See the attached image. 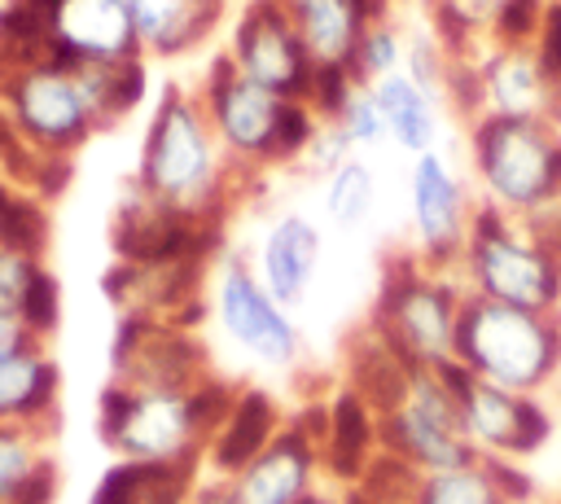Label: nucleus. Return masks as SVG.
I'll return each instance as SVG.
<instances>
[{
  "label": "nucleus",
  "mask_w": 561,
  "mask_h": 504,
  "mask_svg": "<svg viewBox=\"0 0 561 504\" xmlns=\"http://www.w3.org/2000/svg\"><path fill=\"white\" fill-rule=\"evenodd\" d=\"M158 206L188 224H224L237 193L250 175L228 158L219 145L197 88L167 83L140 140L136 175H131Z\"/></svg>",
  "instance_id": "f257e3e1"
},
{
  "label": "nucleus",
  "mask_w": 561,
  "mask_h": 504,
  "mask_svg": "<svg viewBox=\"0 0 561 504\" xmlns=\"http://www.w3.org/2000/svg\"><path fill=\"white\" fill-rule=\"evenodd\" d=\"M465 285L456 267H434L416 254H394L381 272L368 333L408 368H443L456 359Z\"/></svg>",
  "instance_id": "f03ea898"
},
{
  "label": "nucleus",
  "mask_w": 561,
  "mask_h": 504,
  "mask_svg": "<svg viewBox=\"0 0 561 504\" xmlns=\"http://www.w3.org/2000/svg\"><path fill=\"white\" fill-rule=\"evenodd\" d=\"M456 364L491 386L539 394L561 373V311H530L465 294Z\"/></svg>",
  "instance_id": "7ed1b4c3"
},
{
  "label": "nucleus",
  "mask_w": 561,
  "mask_h": 504,
  "mask_svg": "<svg viewBox=\"0 0 561 504\" xmlns=\"http://www.w3.org/2000/svg\"><path fill=\"white\" fill-rule=\"evenodd\" d=\"M469 171L478 202L526 219L535 206L561 193V123L552 118H473Z\"/></svg>",
  "instance_id": "20e7f679"
},
{
  "label": "nucleus",
  "mask_w": 561,
  "mask_h": 504,
  "mask_svg": "<svg viewBox=\"0 0 561 504\" xmlns=\"http://www.w3.org/2000/svg\"><path fill=\"white\" fill-rule=\"evenodd\" d=\"M456 276L465 294L530 311H561V250L539 241L526 219L500 215L482 202L456 259Z\"/></svg>",
  "instance_id": "39448f33"
},
{
  "label": "nucleus",
  "mask_w": 561,
  "mask_h": 504,
  "mask_svg": "<svg viewBox=\"0 0 561 504\" xmlns=\"http://www.w3.org/2000/svg\"><path fill=\"white\" fill-rule=\"evenodd\" d=\"M96 434L118 460L145 465H206L210 421L193 386H123L101 390Z\"/></svg>",
  "instance_id": "423d86ee"
},
{
  "label": "nucleus",
  "mask_w": 561,
  "mask_h": 504,
  "mask_svg": "<svg viewBox=\"0 0 561 504\" xmlns=\"http://www.w3.org/2000/svg\"><path fill=\"white\" fill-rule=\"evenodd\" d=\"M381 447L416 465L421 473L451 469L478 456L469 443L456 386L443 368H403L390 399L377 408Z\"/></svg>",
  "instance_id": "0eeeda50"
},
{
  "label": "nucleus",
  "mask_w": 561,
  "mask_h": 504,
  "mask_svg": "<svg viewBox=\"0 0 561 504\" xmlns=\"http://www.w3.org/2000/svg\"><path fill=\"white\" fill-rule=\"evenodd\" d=\"M0 105L9 114L13 136L35 153L75 158V149L96 136L75 66L57 57L0 66Z\"/></svg>",
  "instance_id": "6e6552de"
},
{
  "label": "nucleus",
  "mask_w": 561,
  "mask_h": 504,
  "mask_svg": "<svg viewBox=\"0 0 561 504\" xmlns=\"http://www.w3.org/2000/svg\"><path fill=\"white\" fill-rule=\"evenodd\" d=\"M197 101H202L219 145L250 180L267 167H280V131H285V114H289L294 96H280V92L254 83L250 75H241L228 61V53H219L197 83Z\"/></svg>",
  "instance_id": "1a4fd4ad"
},
{
  "label": "nucleus",
  "mask_w": 561,
  "mask_h": 504,
  "mask_svg": "<svg viewBox=\"0 0 561 504\" xmlns=\"http://www.w3.org/2000/svg\"><path fill=\"white\" fill-rule=\"evenodd\" d=\"M210 316L219 320L224 337L263 368H289L302 351L298 324L263 289V280L241 254H219L210 285Z\"/></svg>",
  "instance_id": "9d476101"
},
{
  "label": "nucleus",
  "mask_w": 561,
  "mask_h": 504,
  "mask_svg": "<svg viewBox=\"0 0 561 504\" xmlns=\"http://www.w3.org/2000/svg\"><path fill=\"white\" fill-rule=\"evenodd\" d=\"M443 373L456 386L460 416H465V429H469V443L478 447V456L526 460V456H535L552 438V416L539 403V394L491 386V381L465 373L456 359L443 364Z\"/></svg>",
  "instance_id": "9b49d317"
},
{
  "label": "nucleus",
  "mask_w": 561,
  "mask_h": 504,
  "mask_svg": "<svg viewBox=\"0 0 561 504\" xmlns=\"http://www.w3.org/2000/svg\"><path fill=\"white\" fill-rule=\"evenodd\" d=\"M478 118H552L561 123V83L535 39H486L473 48Z\"/></svg>",
  "instance_id": "f8f14e48"
},
{
  "label": "nucleus",
  "mask_w": 561,
  "mask_h": 504,
  "mask_svg": "<svg viewBox=\"0 0 561 504\" xmlns=\"http://www.w3.org/2000/svg\"><path fill=\"white\" fill-rule=\"evenodd\" d=\"M110 368V381L123 386H193L210 373V359L193 329H180L149 311H118Z\"/></svg>",
  "instance_id": "ddd939ff"
},
{
  "label": "nucleus",
  "mask_w": 561,
  "mask_h": 504,
  "mask_svg": "<svg viewBox=\"0 0 561 504\" xmlns=\"http://www.w3.org/2000/svg\"><path fill=\"white\" fill-rule=\"evenodd\" d=\"M478 202H469L465 180L456 175V167L430 149L416 153L408 167V219H412V254L434 263V267H456L469 224H473Z\"/></svg>",
  "instance_id": "4468645a"
},
{
  "label": "nucleus",
  "mask_w": 561,
  "mask_h": 504,
  "mask_svg": "<svg viewBox=\"0 0 561 504\" xmlns=\"http://www.w3.org/2000/svg\"><path fill=\"white\" fill-rule=\"evenodd\" d=\"M224 53L241 75H250L254 83L280 96H307L311 75H316V61L307 57L280 0H245L228 26Z\"/></svg>",
  "instance_id": "2eb2a0df"
},
{
  "label": "nucleus",
  "mask_w": 561,
  "mask_h": 504,
  "mask_svg": "<svg viewBox=\"0 0 561 504\" xmlns=\"http://www.w3.org/2000/svg\"><path fill=\"white\" fill-rule=\"evenodd\" d=\"M48 57L66 66H114L145 57L127 0H57Z\"/></svg>",
  "instance_id": "dca6fc26"
},
{
  "label": "nucleus",
  "mask_w": 561,
  "mask_h": 504,
  "mask_svg": "<svg viewBox=\"0 0 561 504\" xmlns=\"http://www.w3.org/2000/svg\"><path fill=\"white\" fill-rule=\"evenodd\" d=\"M320 469L324 460L316 434H307L298 421H285L276 438L228 478V486L237 504H298L311 491H320Z\"/></svg>",
  "instance_id": "f3484780"
},
{
  "label": "nucleus",
  "mask_w": 561,
  "mask_h": 504,
  "mask_svg": "<svg viewBox=\"0 0 561 504\" xmlns=\"http://www.w3.org/2000/svg\"><path fill=\"white\" fill-rule=\"evenodd\" d=\"M320 228L302 215V210H285L276 215L267 228H263V241L250 259L254 276L263 280V289L285 307H302L311 285H316V272H320Z\"/></svg>",
  "instance_id": "a211bd4d"
},
{
  "label": "nucleus",
  "mask_w": 561,
  "mask_h": 504,
  "mask_svg": "<svg viewBox=\"0 0 561 504\" xmlns=\"http://www.w3.org/2000/svg\"><path fill=\"white\" fill-rule=\"evenodd\" d=\"M140 53L149 61H180L210 44L224 26L228 0H127Z\"/></svg>",
  "instance_id": "6ab92c4d"
},
{
  "label": "nucleus",
  "mask_w": 561,
  "mask_h": 504,
  "mask_svg": "<svg viewBox=\"0 0 561 504\" xmlns=\"http://www.w3.org/2000/svg\"><path fill=\"white\" fill-rule=\"evenodd\" d=\"M381 451V421L377 408L355 390L342 386L324 399V434H320V460L324 469L351 486L364 478V469L373 465V456Z\"/></svg>",
  "instance_id": "aec40b11"
},
{
  "label": "nucleus",
  "mask_w": 561,
  "mask_h": 504,
  "mask_svg": "<svg viewBox=\"0 0 561 504\" xmlns=\"http://www.w3.org/2000/svg\"><path fill=\"white\" fill-rule=\"evenodd\" d=\"M530 478L517 469V460L500 456H473L451 469L421 473L412 504H526Z\"/></svg>",
  "instance_id": "412c9836"
},
{
  "label": "nucleus",
  "mask_w": 561,
  "mask_h": 504,
  "mask_svg": "<svg viewBox=\"0 0 561 504\" xmlns=\"http://www.w3.org/2000/svg\"><path fill=\"white\" fill-rule=\"evenodd\" d=\"M285 425L280 403L263 390V386H241L228 416L215 425V434L206 438V469L215 478H232L241 465H250Z\"/></svg>",
  "instance_id": "4be33fe9"
},
{
  "label": "nucleus",
  "mask_w": 561,
  "mask_h": 504,
  "mask_svg": "<svg viewBox=\"0 0 561 504\" xmlns=\"http://www.w3.org/2000/svg\"><path fill=\"white\" fill-rule=\"evenodd\" d=\"M57 390L61 373L48 359L44 342H31L13 355H0V421L57 429Z\"/></svg>",
  "instance_id": "5701e85b"
},
{
  "label": "nucleus",
  "mask_w": 561,
  "mask_h": 504,
  "mask_svg": "<svg viewBox=\"0 0 561 504\" xmlns=\"http://www.w3.org/2000/svg\"><path fill=\"white\" fill-rule=\"evenodd\" d=\"M280 9L316 66H351L355 44L373 22L368 0H280Z\"/></svg>",
  "instance_id": "b1692460"
},
{
  "label": "nucleus",
  "mask_w": 561,
  "mask_h": 504,
  "mask_svg": "<svg viewBox=\"0 0 561 504\" xmlns=\"http://www.w3.org/2000/svg\"><path fill=\"white\" fill-rule=\"evenodd\" d=\"M202 482V465H145L114 460L88 504H184Z\"/></svg>",
  "instance_id": "393cba45"
},
{
  "label": "nucleus",
  "mask_w": 561,
  "mask_h": 504,
  "mask_svg": "<svg viewBox=\"0 0 561 504\" xmlns=\"http://www.w3.org/2000/svg\"><path fill=\"white\" fill-rule=\"evenodd\" d=\"M373 92H377V105H381V114H386V131H390V140L403 149V153H430L434 149V140H438V96L425 88V83H416L408 70H394V75H386V79H377L373 83Z\"/></svg>",
  "instance_id": "a878e982"
},
{
  "label": "nucleus",
  "mask_w": 561,
  "mask_h": 504,
  "mask_svg": "<svg viewBox=\"0 0 561 504\" xmlns=\"http://www.w3.org/2000/svg\"><path fill=\"white\" fill-rule=\"evenodd\" d=\"M75 79H79V92L88 101L96 131H110L140 110L149 92V57H131L114 66H75Z\"/></svg>",
  "instance_id": "bb28decb"
},
{
  "label": "nucleus",
  "mask_w": 561,
  "mask_h": 504,
  "mask_svg": "<svg viewBox=\"0 0 561 504\" xmlns=\"http://www.w3.org/2000/svg\"><path fill=\"white\" fill-rule=\"evenodd\" d=\"M513 4L517 0H434L425 9V18H430V31L443 39V48L451 57H465V53L482 48L486 39H495V31Z\"/></svg>",
  "instance_id": "cd10ccee"
},
{
  "label": "nucleus",
  "mask_w": 561,
  "mask_h": 504,
  "mask_svg": "<svg viewBox=\"0 0 561 504\" xmlns=\"http://www.w3.org/2000/svg\"><path fill=\"white\" fill-rule=\"evenodd\" d=\"M57 0H4L0 9V66L48 57Z\"/></svg>",
  "instance_id": "c85d7f7f"
},
{
  "label": "nucleus",
  "mask_w": 561,
  "mask_h": 504,
  "mask_svg": "<svg viewBox=\"0 0 561 504\" xmlns=\"http://www.w3.org/2000/svg\"><path fill=\"white\" fill-rule=\"evenodd\" d=\"M373 206H377V175L359 153H351L342 167L324 175V215L337 228H359L373 215Z\"/></svg>",
  "instance_id": "c756f323"
},
{
  "label": "nucleus",
  "mask_w": 561,
  "mask_h": 504,
  "mask_svg": "<svg viewBox=\"0 0 561 504\" xmlns=\"http://www.w3.org/2000/svg\"><path fill=\"white\" fill-rule=\"evenodd\" d=\"M48 460V429L0 421V504H18L31 473Z\"/></svg>",
  "instance_id": "7c9ffc66"
},
{
  "label": "nucleus",
  "mask_w": 561,
  "mask_h": 504,
  "mask_svg": "<svg viewBox=\"0 0 561 504\" xmlns=\"http://www.w3.org/2000/svg\"><path fill=\"white\" fill-rule=\"evenodd\" d=\"M403 53H408V35H403V26L394 22V13H390V18H373V22L364 26L359 44H355L351 75H355L359 83H377V79L403 70Z\"/></svg>",
  "instance_id": "2f4dec72"
},
{
  "label": "nucleus",
  "mask_w": 561,
  "mask_h": 504,
  "mask_svg": "<svg viewBox=\"0 0 561 504\" xmlns=\"http://www.w3.org/2000/svg\"><path fill=\"white\" fill-rule=\"evenodd\" d=\"M0 241H9L18 250H31V254L44 259V250H48V206H44V197H35V193H26V188L13 184L9 197H4Z\"/></svg>",
  "instance_id": "473e14b6"
},
{
  "label": "nucleus",
  "mask_w": 561,
  "mask_h": 504,
  "mask_svg": "<svg viewBox=\"0 0 561 504\" xmlns=\"http://www.w3.org/2000/svg\"><path fill=\"white\" fill-rule=\"evenodd\" d=\"M333 123L346 131V140L355 145V153H359V149H377L381 140H390V131H386V114H381V105H377L373 83H359Z\"/></svg>",
  "instance_id": "72a5a7b5"
},
{
  "label": "nucleus",
  "mask_w": 561,
  "mask_h": 504,
  "mask_svg": "<svg viewBox=\"0 0 561 504\" xmlns=\"http://www.w3.org/2000/svg\"><path fill=\"white\" fill-rule=\"evenodd\" d=\"M39 272H44V259L39 254L0 241V316H18L22 311L26 289L35 285Z\"/></svg>",
  "instance_id": "f704fd0d"
},
{
  "label": "nucleus",
  "mask_w": 561,
  "mask_h": 504,
  "mask_svg": "<svg viewBox=\"0 0 561 504\" xmlns=\"http://www.w3.org/2000/svg\"><path fill=\"white\" fill-rule=\"evenodd\" d=\"M403 70L425 83L438 101H443V88H447V70H451V53L443 48V39L434 31H416L408 35V53H403Z\"/></svg>",
  "instance_id": "c9c22d12"
},
{
  "label": "nucleus",
  "mask_w": 561,
  "mask_h": 504,
  "mask_svg": "<svg viewBox=\"0 0 561 504\" xmlns=\"http://www.w3.org/2000/svg\"><path fill=\"white\" fill-rule=\"evenodd\" d=\"M18 320H22V329H26L35 342H48V337L57 333V320H61V285H57V276H53L48 267H44V272L35 276V285L26 289V302H22Z\"/></svg>",
  "instance_id": "e433bc0d"
},
{
  "label": "nucleus",
  "mask_w": 561,
  "mask_h": 504,
  "mask_svg": "<svg viewBox=\"0 0 561 504\" xmlns=\"http://www.w3.org/2000/svg\"><path fill=\"white\" fill-rule=\"evenodd\" d=\"M359 88V79L351 75V66H316V75H311V88H307V105L324 118V123H333L337 114H342V105L351 101V92Z\"/></svg>",
  "instance_id": "4c0bfd02"
},
{
  "label": "nucleus",
  "mask_w": 561,
  "mask_h": 504,
  "mask_svg": "<svg viewBox=\"0 0 561 504\" xmlns=\"http://www.w3.org/2000/svg\"><path fill=\"white\" fill-rule=\"evenodd\" d=\"M351 153H355V145L346 140V131H342L337 123H320L316 140H311V145H307V153H302V171L324 180V175H329L333 167H342Z\"/></svg>",
  "instance_id": "58836bf2"
},
{
  "label": "nucleus",
  "mask_w": 561,
  "mask_h": 504,
  "mask_svg": "<svg viewBox=\"0 0 561 504\" xmlns=\"http://www.w3.org/2000/svg\"><path fill=\"white\" fill-rule=\"evenodd\" d=\"M535 44H539L548 70H552L557 83H561V0H548V9H543V26H539Z\"/></svg>",
  "instance_id": "ea45409f"
},
{
  "label": "nucleus",
  "mask_w": 561,
  "mask_h": 504,
  "mask_svg": "<svg viewBox=\"0 0 561 504\" xmlns=\"http://www.w3.org/2000/svg\"><path fill=\"white\" fill-rule=\"evenodd\" d=\"M526 228H530L539 241H548L552 250H561V193H557L552 202L535 206V210L526 215Z\"/></svg>",
  "instance_id": "a19ab883"
},
{
  "label": "nucleus",
  "mask_w": 561,
  "mask_h": 504,
  "mask_svg": "<svg viewBox=\"0 0 561 504\" xmlns=\"http://www.w3.org/2000/svg\"><path fill=\"white\" fill-rule=\"evenodd\" d=\"M184 504H237V495H232V486H228V478H202L197 486H193V495L184 500Z\"/></svg>",
  "instance_id": "79ce46f5"
},
{
  "label": "nucleus",
  "mask_w": 561,
  "mask_h": 504,
  "mask_svg": "<svg viewBox=\"0 0 561 504\" xmlns=\"http://www.w3.org/2000/svg\"><path fill=\"white\" fill-rule=\"evenodd\" d=\"M18 136H13V127H9V114H4V105H0V158H4V149L13 145Z\"/></svg>",
  "instance_id": "37998d69"
},
{
  "label": "nucleus",
  "mask_w": 561,
  "mask_h": 504,
  "mask_svg": "<svg viewBox=\"0 0 561 504\" xmlns=\"http://www.w3.org/2000/svg\"><path fill=\"white\" fill-rule=\"evenodd\" d=\"M298 504H342V495H329V491H311L307 500H298Z\"/></svg>",
  "instance_id": "c03bdc74"
},
{
  "label": "nucleus",
  "mask_w": 561,
  "mask_h": 504,
  "mask_svg": "<svg viewBox=\"0 0 561 504\" xmlns=\"http://www.w3.org/2000/svg\"><path fill=\"white\" fill-rule=\"evenodd\" d=\"M9 188H13V184L0 175V224H4V197H9Z\"/></svg>",
  "instance_id": "a18cd8bd"
}]
</instances>
